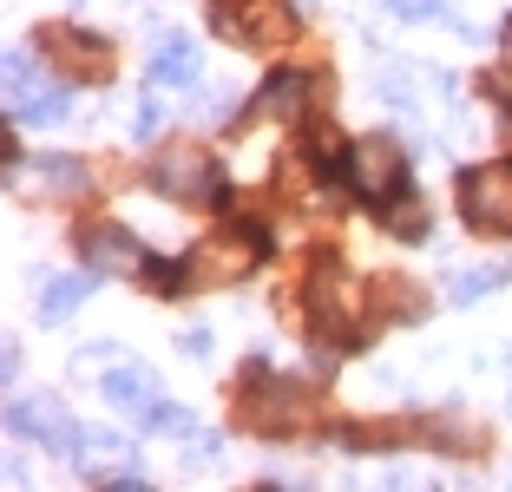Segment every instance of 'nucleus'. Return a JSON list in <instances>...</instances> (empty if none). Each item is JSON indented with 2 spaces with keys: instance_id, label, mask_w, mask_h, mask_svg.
Wrapping results in <instances>:
<instances>
[{
  "instance_id": "nucleus-18",
  "label": "nucleus",
  "mask_w": 512,
  "mask_h": 492,
  "mask_svg": "<svg viewBox=\"0 0 512 492\" xmlns=\"http://www.w3.org/2000/svg\"><path fill=\"white\" fill-rule=\"evenodd\" d=\"M407 191H414V184H407ZM394 197V204L388 210H381V217H388V230H401V237H421V230H427V210L421 204H414V197Z\"/></svg>"
},
{
  "instance_id": "nucleus-6",
  "label": "nucleus",
  "mask_w": 512,
  "mask_h": 492,
  "mask_svg": "<svg viewBox=\"0 0 512 492\" xmlns=\"http://www.w3.org/2000/svg\"><path fill=\"white\" fill-rule=\"evenodd\" d=\"M151 191L178 197V204H224L230 184L217 178V164L197 145H165L158 158H151Z\"/></svg>"
},
{
  "instance_id": "nucleus-24",
  "label": "nucleus",
  "mask_w": 512,
  "mask_h": 492,
  "mask_svg": "<svg viewBox=\"0 0 512 492\" xmlns=\"http://www.w3.org/2000/svg\"><path fill=\"white\" fill-rule=\"evenodd\" d=\"M506 40H512V20H506Z\"/></svg>"
},
{
  "instance_id": "nucleus-17",
  "label": "nucleus",
  "mask_w": 512,
  "mask_h": 492,
  "mask_svg": "<svg viewBox=\"0 0 512 492\" xmlns=\"http://www.w3.org/2000/svg\"><path fill=\"white\" fill-rule=\"evenodd\" d=\"M506 276H512L506 263H473V269H453V283H447V289H453V302H480L486 289H499Z\"/></svg>"
},
{
  "instance_id": "nucleus-21",
  "label": "nucleus",
  "mask_w": 512,
  "mask_h": 492,
  "mask_svg": "<svg viewBox=\"0 0 512 492\" xmlns=\"http://www.w3.org/2000/svg\"><path fill=\"white\" fill-rule=\"evenodd\" d=\"M40 178H53V184H86V164H73V158H40Z\"/></svg>"
},
{
  "instance_id": "nucleus-13",
  "label": "nucleus",
  "mask_w": 512,
  "mask_h": 492,
  "mask_svg": "<svg viewBox=\"0 0 512 492\" xmlns=\"http://www.w3.org/2000/svg\"><path fill=\"white\" fill-rule=\"evenodd\" d=\"M92 276H99V269H86V276H46V289H40V322H66V315L86 302Z\"/></svg>"
},
{
  "instance_id": "nucleus-22",
  "label": "nucleus",
  "mask_w": 512,
  "mask_h": 492,
  "mask_svg": "<svg viewBox=\"0 0 512 492\" xmlns=\"http://www.w3.org/2000/svg\"><path fill=\"white\" fill-rule=\"evenodd\" d=\"M178 348H184L191 361H204V355H211V335H204V328H184V335H178Z\"/></svg>"
},
{
  "instance_id": "nucleus-14",
  "label": "nucleus",
  "mask_w": 512,
  "mask_h": 492,
  "mask_svg": "<svg viewBox=\"0 0 512 492\" xmlns=\"http://www.w3.org/2000/svg\"><path fill=\"white\" fill-rule=\"evenodd\" d=\"M302 99H309V79L302 73H276L256 99V112H276V119H302Z\"/></svg>"
},
{
  "instance_id": "nucleus-4",
  "label": "nucleus",
  "mask_w": 512,
  "mask_h": 492,
  "mask_svg": "<svg viewBox=\"0 0 512 492\" xmlns=\"http://www.w3.org/2000/svg\"><path fill=\"white\" fill-rule=\"evenodd\" d=\"M453 197H460V217H467L473 230H486V237H512V158L460 171Z\"/></svg>"
},
{
  "instance_id": "nucleus-1",
  "label": "nucleus",
  "mask_w": 512,
  "mask_h": 492,
  "mask_svg": "<svg viewBox=\"0 0 512 492\" xmlns=\"http://www.w3.org/2000/svg\"><path fill=\"white\" fill-rule=\"evenodd\" d=\"M302 414H309L302 381L276 374L270 361H250V368H243V427L250 433H296Z\"/></svg>"
},
{
  "instance_id": "nucleus-11",
  "label": "nucleus",
  "mask_w": 512,
  "mask_h": 492,
  "mask_svg": "<svg viewBox=\"0 0 512 492\" xmlns=\"http://www.w3.org/2000/svg\"><path fill=\"white\" fill-rule=\"evenodd\" d=\"M204 60H197V40L191 33H165V40L151 46V79L158 86H197Z\"/></svg>"
},
{
  "instance_id": "nucleus-7",
  "label": "nucleus",
  "mask_w": 512,
  "mask_h": 492,
  "mask_svg": "<svg viewBox=\"0 0 512 492\" xmlns=\"http://www.w3.org/2000/svg\"><path fill=\"white\" fill-rule=\"evenodd\" d=\"M211 27L237 46H276V40L296 33V14H289L283 0H217Z\"/></svg>"
},
{
  "instance_id": "nucleus-20",
  "label": "nucleus",
  "mask_w": 512,
  "mask_h": 492,
  "mask_svg": "<svg viewBox=\"0 0 512 492\" xmlns=\"http://www.w3.org/2000/svg\"><path fill=\"white\" fill-rule=\"evenodd\" d=\"M33 92H40V79H33V60H27V53H7V99L27 105Z\"/></svg>"
},
{
  "instance_id": "nucleus-12",
  "label": "nucleus",
  "mask_w": 512,
  "mask_h": 492,
  "mask_svg": "<svg viewBox=\"0 0 512 492\" xmlns=\"http://www.w3.org/2000/svg\"><path fill=\"white\" fill-rule=\"evenodd\" d=\"M99 394H106L112 407H125V414H145V407L158 401V374L151 368H106Z\"/></svg>"
},
{
  "instance_id": "nucleus-8",
  "label": "nucleus",
  "mask_w": 512,
  "mask_h": 492,
  "mask_svg": "<svg viewBox=\"0 0 512 492\" xmlns=\"http://www.w3.org/2000/svg\"><path fill=\"white\" fill-rule=\"evenodd\" d=\"M7 427L20 433V440H40L46 453H66V460H86V427H73L66 420V407L60 401H14L7 407Z\"/></svg>"
},
{
  "instance_id": "nucleus-10",
  "label": "nucleus",
  "mask_w": 512,
  "mask_h": 492,
  "mask_svg": "<svg viewBox=\"0 0 512 492\" xmlns=\"http://www.w3.org/2000/svg\"><path fill=\"white\" fill-rule=\"evenodd\" d=\"M40 46H46V53H53V60H60L73 79H92V73H106V66H112L106 46H99V40H79L73 27H46Z\"/></svg>"
},
{
  "instance_id": "nucleus-16",
  "label": "nucleus",
  "mask_w": 512,
  "mask_h": 492,
  "mask_svg": "<svg viewBox=\"0 0 512 492\" xmlns=\"http://www.w3.org/2000/svg\"><path fill=\"white\" fill-rule=\"evenodd\" d=\"M66 112H73V92H60V86H40L27 105H14V119H20V125H60Z\"/></svg>"
},
{
  "instance_id": "nucleus-3",
  "label": "nucleus",
  "mask_w": 512,
  "mask_h": 492,
  "mask_svg": "<svg viewBox=\"0 0 512 492\" xmlns=\"http://www.w3.org/2000/svg\"><path fill=\"white\" fill-rule=\"evenodd\" d=\"M302 315H309V328H316V335H329V342H348V335H355L362 289L342 276V263H329V256H322V263L309 269V283H302Z\"/></svg>"
},
{
  "instance_id": "nucleus-2",
  "label": "nucleus",
  "mask_w": 512,
  "mask_h": 492,
  "mask_svg": "<svg viewBox=\"0 0 512 492\" xmlns=\"http://www.w3.org/2000/svg\"><path fill=\"white\" fill-rule=\"evenodd\" d=\"M263 256H270V230L250 224V217H237V230H230V237H211L204 250L191 256V283H197V289L243 283V276H250Z\"/></svg>"
},
{
  "instance_id": "nucleus-9",
  "label": "nucleus",
  "mask_w": 512,
  "mask_h": 492,
  "mask_svg": "<svg viewBox=\"0 0 512 492\" xmlns=\"http://www.w3.org/2000/svg\"><path fill=\"white\" fill-rule=\"evenodd\" d=\"M79 250H86V269H99V276H138V269H145V250H138L119 224L86 230V243H79Z\"/></svg>"
},
{
  "instance_id": "nucleus-19",
  "label": "nucleus",
  "mask_w": 512,
  "mask_h": 492,
  "mask_svg": "<svg viewBox=\"0 0 512 492\" xmlns=\"http://www.w3.org/2000/svg\"><path fill=\"white\" fill-rule=\"evenodd\" d=\"M138 420H145V433H197V420L184 414V407H171V401H151Z\"/></svg>"
},
{
  "instance_id": "nucleus-5",
  "label": "nucleus",
  "mask_w": 512,
  "mask_h": 492,
  "mask_svg": "<svg viewBox=\"0 0 512 492\" xmlns=\"http://www.w3.org/2000/svg\"><path fill=\"white\" fill-rule=\"evenodd\" d=\"M348 184H355L362 204L388 210L394 197L407 191V151L394 145V138H355V145H348Z\"/></svg>"
},
{
  "instance_id": "nucleus-15",
  "label": "nucleus",
  "mask_w": 512,
  "mask_h": 492,
  "mask_svg": "<svg viewBox=\"0 0 512 492\" xmlns=\"http://www.w3.org/2000/svg\"><path fill=\"white\" fill-rule=\"evenodd\" d=\"M138 276H145L151 296H184V289H191V256H184V263H171V256H145Z\"/></svg>"
},
{
  "instance_id": "nucleus-23",
  "label": "nucleus",
  "mask_w": 512,
  "mask_h": 492,
  "mask_svg": "<svg viewBox=\"0 0 512 492\" xmlns=\"http://www.w3.org/2000/svg\"><path fill=\"white\" fill-rule=\"evenodd\" d=\"M132 125H138V138H151V132H158V125H165V112H158V105H138V112H132Z\"/></svg>"
}]
</instances>
